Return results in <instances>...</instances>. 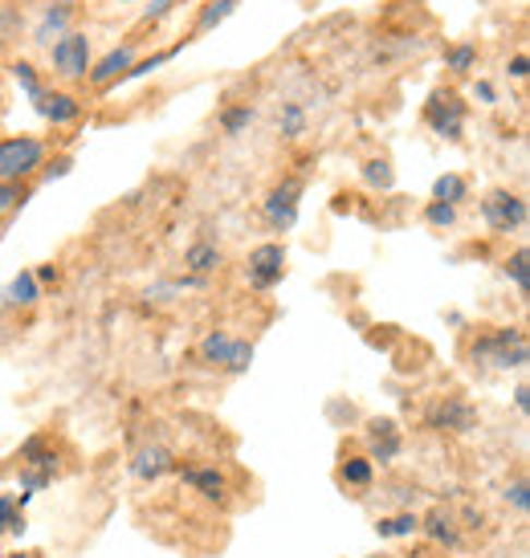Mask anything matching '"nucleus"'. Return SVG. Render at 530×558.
I'll list each match as a JSON object with an SVG mask.
<instances>
[{
  "label": "nucleus",
  "instance_id": "11",
  "mask_svg": "<svg viewBox=\"0 0 530 558\" xmlns=\"http://www.w3.org/2000/svg\"><path fill=\"white\" fill-rule=\"evenodd\" d=\"M33 107H37V114L53 126H70L82 119V102L65 90H41L37 98H33Z\"/></svg>",
  "mask_w": 530,
  "mask_h": 558
},
{
  "label": "nucleus",
  "instance_id": "14",
  "mask_svg": "<svg viewBox=\"0 0 530 558\" xmlns=\"http://www.w3.org/2000/svg\"><path fill=\"white\" fill-rule=\"evenodd\" d=\"M0 302L13 306V311H29V306L41 302V281L33 278V269H21V274L0 290Z\"/></svg>",
  "mask_w": 530,
  "mask_h": 558
},
{
  "label": "nucleus",
  "instance_id": "34",
  "mask_svg": "<svg viewBox=\"0 0 530 558\" xmlns=\"http://www.w3.org/2000/svg\"><path fill=\"white\" fill-rule=\"evenodd\" d=\"M16 33H21V16H16L13 9H0V46L13 41Z\"/></svg>",
  "mask_w": 530,
  "mask_h": 558
},
{
  "label": "nucleus",
  "instance_id": "16",
  "mask_svg": "<svg viewBox=\"0 0 530 558\" xmlns=\"http://www.w3.org/2000/svg\"><path fill=\"white\" fill-rule=\"evenodd\" d=\"M131 65H135V53H131V49H127V46L123 49H110L103 62H94L91 70H86V78H91L94 86H110L115 78H123Z\"/></svg>",
  "mask_w": 530,
  "mask_h": 558
},
{
  "label": "nucleus",
  "instance_id": "27",
  "mask_svg": "<svg viewBox=\"0 0 530 558\" xmlns=\"http://www.w3.org/2000/svg\"><path fill=\"white\" fill-rule=\"evenodd\" d=\"M478 65V46L473 41H457V46L445 49V70L449 74H469Z\"/></svg>",
  "mask_w": 530,
  "mask_h": 558
},
{
  "label": "nucleus",
  "instance_id": "13",
  "mask_svg": "<svg viewBox=\"0 0 530 558\" xmlns=\"http://www.w3.org/2000/svg\"><path fill=\"white\" fill-rule=\"evenodd\" d=\"M421 534L429 538V543L449 546V550H457V546H461V526H457V518H453L449 510H429V513H424Z\"/></svg>",
  "mask_w": 530,
  "mask_h": 558
},
{
  "label": "nucleus",
  "instance_id": "33",
  "mask_svg": "<svg viewBox=\"0 0 530 558\" xmlns=\"http://www.w3.org/2000/svg\"><path fill=\"white\" fill-rule=\"evenodd\" d=\"M502 497H506V506H515L522 518L530 513V485L522 477H518L515 485H506V489H502Z\"/></svg>",
  "mask_w": 530,
  "mask_h": 558
},
{
  "label": "nucleus",
  "instance_id": "43",
  "mask_svg": "<svg viewBox=\"0 0 530 558\" xmlns=\"http://www.w3.org/2000/svg\"><path fill=\"white\" fill-rule=\"evenodd\" d=\"M0 558H4V555H0Z\"/></svg>",
  "mask_w": 530,
  "mask_h": 558
},
{
  "label": "nucleus",
  "instance_id": "37",
  "mask_svg": "<svg viewBox=\"0 0 530 558\" xmlns=\"http://www.w3.org/2000/svg\"><path fill=\"white\" fill-rule=\"evenodd\" d=\"M473 98H478L482 107H494V102H498V94H494L490 82H473Z\"/></svg>",
  "mask_w": 530,
  "mask_h": 558
},
{
  "label": "nucleus",
  "instance_id": "28",
  "mask_svg": "<svg viewBox=\"0 0 530 558\" xmlns=\"http://www.w3.org/2000/svg\"><path fill=\"white\" fill-rule=\"evenodd\" d=\"M253 363V342L250 339H233L229 342V355H225V363H220V372L225 375H245Z\"/></svg>",
  "mask_w": 530,
  "mask_h": 558
},
{
  "label": "nucleus",
  "instance_id": "30",
  "mask_svg": "<svg viewBox=\"0 0 530 558\" xmlns=\"http://www.w3.org/2000/svg\"><path fill=\"white\" fill-rule=\"evenodd\" d=\"M29 184H0V217H9V213H16L21 204L29 201Z\"/></svg>",
  "mask_w": 530,
  "mask_h": 558
},
{
  "label": "nucleus",
  "instance_id": "12",
  "mask_svg": "<svg viewBox=\"0 0 530 558\" xmlns=\"http://www.w3.org/2000/svg\"><path fill=\"white\" fill-rule=\"evenodd\" d=\"M70 21H74V4H70V0L46 4L41 21L33 25V41H37V46H53V41H62L65 33H70Z\"/></svg>",
  "mask_w": 530,
  "mask_h": 558
},
{
  "label": "nucleus",
  "instance_id": "40",
  "mask_svg": "<svg viewBox=\"0 0 530 558\" xmlns=\"http://www.w3.org/2000/svg\"><path fill=\"white\" fill-rule=\"evenodd\" d=\"M515 403H518V412H522V416H530V388L527 384H518L515 388Z\"/></svg>",
  "mask_w": 530,
  "mask_h": 558
},
{
  "label": "nucleus",
  "instance_id": "35",
  "mask_svg": "<svg viewBox=\"0 0 530 558\" xmlns=\"http://www.w3.org/2000/svg\"><path fill=\"white\" fill-rule=\"evenodd\" d=\"M172 53H156V58H147V62H140V65H131L123 78H143V74H152V70H159V65L168 62Z\"/></svg>",
  "mask_w": 530,
  "mask_h": 558
},
{
  "label": "nucleus",
  "instance_id": "3",
  "mask_svg": "<svg viewBox=\"0 0 530 558\" xmlns=\"http://www.w3.org/2000/svg\"><path fill=\"white\" fill-rule=\"evenodd\" d=\"M530 208H527V196L522 192H510V187H494V192H485L482 196V220L494 229V233H518L522 225H527Z\"/></svg>",
  "mask_w": 530,
  "mask_h": 558
},
{
  "label": "nucleus",
  "instance_id": "17",
  "mask_svg": "<svg viewBox=\"0 0 530 558\" xmlns=\"http://www.w3.org/2000/svg\"><path fill=\"white\" fill-rule=\"evenodd\" d=\"M220 248L208 245V241H196V245L184 248V269L192 274V278H208V274H217L220 269Z\"/></svg>",
  "mask_w": 530,
  "mask_h": 558
},
{
  "label": "nucleus",
  "instance_id": "21",
  "mask_svg": "<svg viewBox=\"0 0 530 558\" xmlns=\"http://www.w3.org/2000/svg\"><path fill=\"white\" fill-rule=\"evenodd\" d=\"M253 119H257V110H253L250 102H237V107H225V110H220V131H225L229 140H237V135H245V131H250Z\"/></svg>",
  "mask_w": 530,
  "mask_h": 558
},
{
  "label": "nucleus",
  "instance_id": "1",
  "mask_svg": "<svg viewBox=\"0 0 530 558\" xmlns=\"http://www.w3.org/2000/svg\"><path fill=\"white\" fill-rule=\"evenodd\" d=\"M473 367H490V372H522L530 363V339L522 326H494L473 339L469 347Z\"/></svg>",
  "mask_w": 530,
  "mask_h": 558
},
{
  "label": "nucleus",
  "instance_id": "20",
  "mask_svg": "<svg viewBox=\"0 0 530 558\" xmlns=\"http://www.w3.org/2000/svg\"><path fill=\"white\" fill-rule=\"evenodd\" d=\"M359 175H363V184L375 187V192H392V187H396V171H392V163H388L384 156L363 159V168H359Z\"/></svg>",
  "mask_w": 530,
  "mask_h": 558
},
{
  "label": "nucleus",
  "instance_id": "19",
  "mask_svg": "<svg viewBox=\"0 0 530 558\" xmlns=\"http://www.w3.org/2000/svg\"><path fill=\"white\" fill-rule=\"evenodd\" d=\"M375 481V465L368 457H347L344 465H339V485L344 489H368Z\"/></svg>",
  "mask_w": 530,
  "mask_h": 558
},
{
  "label": "nucleus",
  "instance_id": "42",
  "mask_svg": "<svg viewBox=\"0 0 530 558\" xmlns=\"http://www.w3.org/2000/svg\"><path fill=\"white\" fill-rule=\"evenodd\" d=\"M4 558H33V555H25V550H16V555H4Z\"/></svg>",
  "mask_w": 530,
  "mask_h": 558
},
{
  "label": "nucleus",
  "instance_id": "18",
  "mask_svg": "<svg viewBox=\"0 0 530 558\" xmlns=\"http://www.w3.org/2000/svg\"><path fill=\"white\" fill-rule=\"evenodd\" d=\"M375 534H380V538H417V534H421V518L412 510L388 513V518L375 522Z\"/></svg>",
  "mask_w": 530,
  "mask_h": 558
},
{
  "label": "nucleus",
  "instance_id": "22",
  "mask_svg": "<svg viewBox=\"0 0 530 558\" xmlns=\"http://www.w3.org/2000/svg\"><path fill=\"white\" fill-rule=\"evenodd\" d=\"M433 201L441 204H457L469 201V184H466V175H457V171H445V175H437V184H433Z\"/></svg>",
  "mask_w": 530,
  "mask_h": 558
},
{
  "label": "nucleus",
  "instance_id": "24",
  "mask_svg": "<svg viewBox=\"0 0 530 558\" xmlns=\"http://www.w3.org/2000/svg\"><path fill=\"white\" fill-rule=\"evenodd\" d=\"M530 253L527 248H515V253H510V257H506V262H502V274H506V278L515 281L518 286V294L527 298L530 294Z\"/></svg>",
  "mask_w": 530,
  "mask_h": 558
},
{
  "label": "nucleus",
  "instance_id": "7",
  "mask_svg": "<svg viewBox=\"0 0 530 558\" xmlns=\"http://www.w3.org/2000/svg\"><path fill=\"white\" fill-rule=\"evenodd\" d=\"M281 278H286V245L265 241V245L253 248L250 262H245V281L253 290H274Z\"/></svg>",
  "mask_w": 530,
  "mask_h": 558
},
{
  "label": "nucleus",
  "instance_id": "26",
  "mask_svg": "<svg viewBox=\"0 0 530 558\" xmlns=\"http://www.w3.org/2000/svg\"><path fill=\"white\" fill-rule=\"evenodd\" d=\"M229 342H233V335H225V330H208L196 351H201V359L208 363V367H220L225 355H229Z\"/></svg>",
  "mask_w": 530,
  "mask_h": 558
},
{
  "label": "nucleus",
  "instance_id": "41",
  "mask_svg": "<svg viewBox=\"0 0 530 558\" xmlns=\"http://www.w3.org/2000/svg\"><path fill=\"white\" fill-rule=\"evenodd\" d=\"M33 278H37V281H58V269H53V265H41V269H33Z\"/></svg>",
  "mask_w": 530,
  "mask_h": 558
},
{
  "label": "nucleus",
  "instance_id": "31",
  "mask_svg": "<svg viewBox=\"0 0 530 558\" xmlns=\"http://www.w3.org/2000/svg\"><path fill=\"white\" fill-rule=\"evenodd\" d=\"M424 220H429L433 229H453V225H457V208L441 201H429L424 204Z\"/></svg>",
  "mask_w": 530,
  "mask_h": 558
},
{
  "label": "nucleus",
  "instance_id": "2",
  "mask_svg": "<svg viewBox=\"0 0 530 558\" xmlns=\"http://www.w3.org/2000/svg\"><path fill=\"white\" fill-rule=\"evenodd\" d=\"M46 163V143L33 135L0 140V184H25L33 171Z\"/></svg>",
  "mask_w": 530,
  "mask_h": 558
},
{
  "label": "nucleus",
  "instance_id": "29",
  "mask_svg": "<svg viewBox=\"0 0 530 558\" xmlns=\"http://www.w3.org/2000/svg\"><path fill=\"white\" fill-rule=\"evenodd\" d=\"M237 9V0H208L201 9V16H196V33H208V29H217L220 21H229Z\"/></svg>",
  "mask_w": 530,
  "mask_h": 558
},
{
  "label": "nucleus",
  "instance_id": "6",
  "mask_svg": "<svg viewBox=\"0 0 530 558\" xmlns=\"http://www.w3.org/2000/svg\"><path fill=\"white\" fill-rule=\"evenodd\" d=\"M298 201H302V180H281V184L269 187V196L262 201V217L274 233H290L298 220Z\"/></svg>",
  "mask_w": 530,
  "mask_h": 558
},
{
  "label": "nucleus",
  "instance_id": "15",
  "mask_svg": "<svg viewBox=\"0 0 530 558\" xmlns=\"http://www.w3.org/2000/svg\"><path fill=\"white\" fill-rule=\"evenodd\" d=\"M184 481L204 497V501H225V497H229V477H225L217 465L184 469Z\"/></svg>",
  "mask_w": 530,
  "mask_h": 558
},
{
  "label": "nucleus",
  "instance_id": "38",
  "mask_svg": "<svg viewBox=\"0 0 530 558\" xmlns=\"http://www.w3.org/2000/svg\"><path fill=\"white\" fill-rule=\"evenodd\" d=\"M506 70H510V78H527L530 58H527V53H518V58H510V65H506Z\"/></svg>",
  "mask_w": 530,
  "mask_h": 558
},
{
  "label": "nucleus",
  "instance_id": "9",
  "mask_svg": "<svg viewBox=\"0 0 530 558\" xmlns=\"http://www.w3.org/2000/svg\"><path fill=\"white\" fill-rule=\"evenodd\" d=\"M368 461L372 465H392L400 452H405V433L392 416H375L368 420Z\"/></svg>",
  "mask_w": 530,
  "mask_h": 558
},
{
  "label": "nucleus",
  "instance_id": "23",
  "mask_svg": "<svg viewBox=\"0 0 530 558\" xmlns=\"http://www.w3.org/2000/svg\"><path fill=\"white\" fill-rule=\"evenodd\" d=\"M278 126H281V140H302L306 135V107L302 102H281V114H278Z\"/></svg>",
  "mask_w": 530,
  "mask_h": 558
},
{
  "label": "nucleus",
  "instance_id": "25",
  "mask_svg": "<svg viewBox=\"0 0 530 558\" xmlns=\"http://www.w3.org/2000/svg\"><path fill=\"white\" fill-rule=\"evenodd\" d=\"M25 530V506L16 494H0V534H21Z\"/></svg>",
  "mask_w": 530,
  "mask_h": 558
},
{
  "label": "nucleus",
  "instance_id": "36",
  "mask_svg": "<svg viewBox=\"0 0 530 558\" xmlns=\"http://www.w3.org/2000/svg\"><path fill=\"white\" fill-rule=\"evenodd\" d=\"M176 9V0H147V9H143V21H159V16H168Z\"/></svg>",
  "mask_w": 530,
  "mask_h": 558
},
{
  "label": "nucleus",
  "instance_id": "39",
  "mask_svg": "<svg viewBox=\"0 0 530 558\" xmlns=\"http://www.w3.org/2000/svg\"><path fill=\"white\" fill-rule=\"evenodd\" d=\"M70 168H74V159H53V163H49V171H46V180H62Z\"/></svg>",
  "mask_w": 530,
  "mask_h": 558
},
{
  "label": "nucleus",
  "instance_id": "32",
  "mask_svg": "<svg viewBox=\"0 0 530 558\" xmlns=\"http://www.w3.org/2000/svg\"><path fill=\"white\" fill-rule=\"evenodd\" d=\"M9 70H13V78L21 82V90L29 94V102H33V98H37L41 90H46V86H41V78H37V70H33L29 62H13Z\"/></svg>",
  "mask_w": 530,
  "mask_h": 558
},
{
  "label": "nucleus",
  "instance_id": "10",
  "mask_svg": "<svg viewBox=\"0 0 530 558\" xmlns=\"http://www.w3.org/2000/svg\"><path fill=\"white\" fill-rule=\"evenodd\" d=\"M172 469H176V452L168 445H159V440H147V445H140V449L131 452V473L140 481H159L168 477Z\"/></svg>",
  "mask_w": 530,
  "mask_h": 558
},
{
  "label": "nucleus",
  "instance_id": "4",
  "mask_svg": "<svg viewBox=\"0 0 530 558\" xmlns=\"http://www.w3.org/2000/svg\"><path fill=\"white\" fill-rule=\"evenodd\" d=\"M466 114H469V107L461 102V94L457 90H433L429 94V102H424V123L433 126L441 140H449V143L461 140V131H466Z\"/></svg>",
  "mask_w": 530,
  "mask_h": 558
},
{
  "label": "nucleus",
  "instance_id": "8",
  "mask_svg": "<svg viewBox=\"0 0 530 558\" xmlns=\"http://www.w3.org/2000/svg\"><path fill=\"white\" fill-rule=\"evenodd\" d=\"M49 58H53V70L62 78H86V70H91V37L70 29L62 41L49 46Z\"/></svg>",
  "mask_w": 530,
  "mask_h": 558
},
{
  "label": "nucleus",
  "instance_id": "5",
  "mask_svg": "<svg viewBox=\"0 0 530 558\" xmlns=\"http://www.w3.org/2000/svg\"><path fill=\"white\" fill-rule=\"evenodd\" d=\"M424 424L441 436H469L478 428V408H473L466 396H441V400L424 412Z\"/></svg>",
  "mask_w": 530,
  "mask_h": 558
}]
</instances>
